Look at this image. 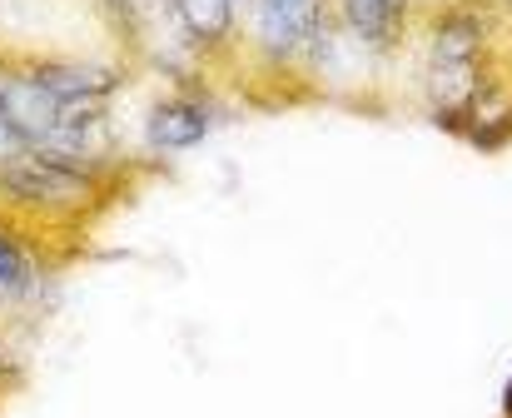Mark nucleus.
<instances>
[{"mask_svg":"<svg viewBox=\"0 0 512 418\" xmlns=\"http://www.w3.org/2000/svg\"><path fill=\"white\" fill-rule=\"evenodd\" d=\"M45 95L65 100V105H100L110 90H115V70L105 65H90V60H45V65H30L25 70Z\"/></svg>","mask_w":512,"mask_h":418,"instance_id":"7ed1b4c3","label":"nucleus"},{"mask_svg":"<svg viewBox=\"0 0 512 418\" xmlns=\"http://www.w3.org/2000/svg\"><path fill=\"white\" fill-rule=\"evenodd\" d=\"M324 0H254V30L259 45L274 60H294L319 40V15Z\"/></svg>","mask_w":512,"mask_h":418,"instance_id":"f03ea898","label":"nucleus"},{"mask_svg":"<svg viewBox=\"0 0 512 418\" xmlns=\"http://www.w3.org/2000/svg\"><path fill=\"white\" fill-rule=\"evenodd\" d=\"M209 130V105L204 100H160L150 115V145L155 150H189Z\"/></svg>","mask_w":512,"mask_h":418,"instance_id":"20e7f679","label":"nucleus"},{"mask_svg":"<svg viewBox=\"0 0 512 418\" xmlns=\"http://www.w3.org/2000/svg\"><path fill=\"white\" fill-rule=\"evenodd\" d=\"M85 190H90V180H85L80 165H65V160H50V155H35V150L0 160V195H10L20 205L60 209L75 205Z\"/></svg>","mask_w":512,"mask_h":418,"instance_id":"f257e3e1","label":"nucleus"},{"mask_svg":"<svg viewBox=\"0 0 512 418\" xmlns=\"http://www.w3.org/2000/svg\"><path fill=\"white\" fill-rule=\"evenodd\" d=\"M25 279H30V254L10 234H0V294H20Z\"/></svg>","mask_w":512,"mask_h":418,"instance_id":"423d86ee","label":"nucleus"},{"mask_svg":"<svg viewBox=\"0 0 512 418\" xmlns=\"http://www.w3.org/2000/svg\"><path fill=\"white\" fill-rule=\"evenodd\" d=\"M503 404H508V414H512V384H508V399H503Z\"/></svg>","mask_w":512,"mask_h":418,"instance_id":"0eeeda50","label":"nucleus"},{"mask_svg":"<svg viewBox=\"0 0 512 418\" xmlns=\"http://www.w3.org/2000/svg\"><path fill=\"white\" fill-rule=\"evenodd\" d=\"M184 20V30L199 40V45H214L234 30V15H239V0H170Z\"/></svg>","mask_w":512,"mask_h":418,"instance_id":"39448f33","label":"nucleus"}]
</instances>
